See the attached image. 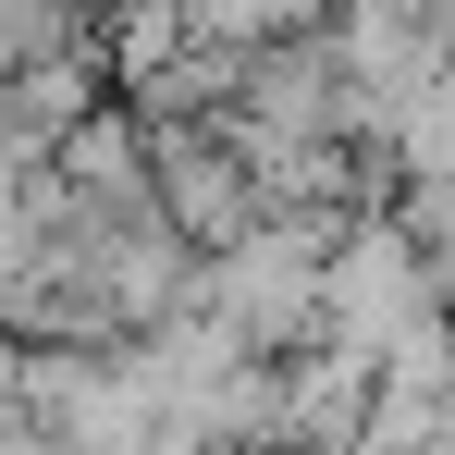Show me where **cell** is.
Segmentation results:
<instances>
[{
    "mask_svg": "<svg viewBox=\"0 0 455 455\" xmlns=\"http://www.w3.org/2000/svg\"><path fill=\"white\" fill-rule=\"evenodd\" d=\"M443 307H455V283H443V259L406 234L394 197L332 234V259H320V345H345V357L381 370V345L419 332V320H443Z\"/></svg>",
    "mask_w": 455,
    "mask_h": 455,
    "instance_id": "cell-1",
    "label": "cell"
},
{
    "mask_svg": "<svg viewBox=\"0 0 455 455\" xmlns=\"http://www.w3.org/2000/svg\"><path fill=\"white\" fill-rule=\"evenodd\" d=\"M148 197H160V222L185 234L197 259L259 222V172L234 160L222 124H148Z\"/></svg>",
    "mask_w": 455,
    "mask_h": 455,
    "instance_id": "cell-2",
    "label": "cell"
},
{
    "mask_svg": "<svg viewBox=\"0 0 455 455\" xmlns=\"http://www.w3.org/2000/svg\"><path fill=\"white\" fill-rule=\"evenodd\" d=\"M197 25H210V37H246V50H259V37L332 25V0H197Z\"/></svg>",
    "mask_w": 455,
    "mask_h": 455,
    "instance_id": "cell-3",
    "label": "cell"
},
{
    "mask_svg": "<svg viewBox=\"0 0 455 455\" xmlns=\"http://www.w3.org/2000/svg\"><path fill=\"white\" fill-rule=\"evenodd\" d=\"M99 12H111V0H99Z\"/></svg>",
    "mask_w": 455,
    "mask_h": 455,
    "instance_id": "cell-4",
    "label": "cell"
}]
</instances>
